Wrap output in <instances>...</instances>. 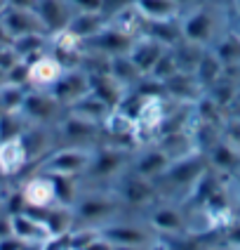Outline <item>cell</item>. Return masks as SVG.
I'll use <instances>...</instances> for the list:
<instances>
[{
	"instance_id": "1",
	"label": "cell",
	"mask_w": 240,
	"mask_h": 250,
	"mask_svg": "<svg viewBox=\"0 0 240 250\" xmlns=\"http://www.w3.org/2000/svg\"><path fill=\"white\" fill-rule=\"evenodd\" d=\"M233 10L228 2L222 0H203L179 14V33L182 41L198 45V47H212V42L222 36L224 28L231 26Z\"/></svg>"
},
{
	"instance_id": "2",
	"label": "cell",
	"mask_w": 240,
	"mask_h": 250,
	"mask_svg": "<svg viewBox=\"0 0 240 250\" xmlns=\"http://www.w3.org/2000/svg\"><path fill=\"white\" fill-rule=\"evenodd\" d=\"M137 146L132 144H120V142H99L94 144V151H92V161L87 166V172L83 175L85 184H104L109 187L118 175H123L129 161H132V153Z\"/></svg>"
},
{
	"instance_id": "3",
	"label": "cell",
	"mask_w": 240,
	"mask_h": 250,
	"mask_svg": "<svg viewBox=\"0 0 240 250\" xmlns=\"http://www.w3.org/2000/svg\"><path fill=\"white\" fill-rule=\"evenodd\" d=\"M92 151H94V144H56L45 158L36 163L33 172L83 177L92 161Z\"/></svg>"
},
{
	"instance_id": "4",
	"label": "cell",
	"mask_w": 240,
	"mask_h": 250,
	"mask_svg": "<svg viewBox=\"0 0 240 250\" xmlns=\"http://www.w3.org/2000/svg\"><path fill=\"white\" fill-rule=\"evenodd\" d=\"M109 187H111L113 196L118 198V203L127 208H151L160 198L153 182L134 175L132 170H125L123 175H118Z\"/></svg>"
},
{
	"instance_id": "5",
	"label": "cell",
	"mask_w": 240,
	"mask_h": 250,
	"mask_svg": "<svg viewBox=\"0 0 240 250\" xmlns=\"http://www.w3.org/2000/svg\"><path fill=\"white\" fill-rule=\"evenodd\" d=\"M56 142L59 144H99L104 142V127L101 123L87 121L83 116L64 111V116L55 123Z\"/></svg>"
},
{
	"instance_id": "6",
	"label": "cell",
	"mask_w": 240,
	"mask_h": 250,
	"mask_svg": "<svg viewBox=\"0 0 240 250\" xmlns=\"http://www.w3.org/2000/svg\"><path fill=\"white\" fill-rule=\"evenodd\" d=\"M64 106L52 97L50 90H36L28 87L26 99L21 104V116L26 118L31 125H55L61 116H64Z\"/></svg>"
},
{
	"instance_id": "7",
	"label": "cell",
	"mask_w": 240,
	"mask_h": 250,
	"mask_svg": "<svg viewBox=\"0 0 240 250\" xmlns=\"http://www.w3.org/2000/svg\"><path fill=\"white\" fill-rule=\"evenodd\" d=\"M169 163H172V156L158 142H151V144H144V146L134 149L127 170H132L134 175H139L144 180L155 182L169 167Z\"/></svg>"
},
{
	"instance_id": "8",
	"label": "cell",
	"mask_w": 240,
	"mask_h": 250,
	"mask_svg": "<svg viewBox=\"0 0 240 250\" xmlns=\"http://www.w3.org/2000/svg\"><path fill=\"white\" fill-rule=\"evenodd\" d=\"M50 92L64 109H69L71 104H75L83 95L90 92V73L83 66H69L64 69L61 78L50 87Z\"/></svg>"
},
{
	"instance_id": "9",
	"label": "cell",
	"mask_w": 240,
	"mask_h": 250,
	"mask_svg": "<svg viewBox=\"0 0 240 250\" xmlns=\"http://www.w3.org/2000/svg\"><path fill=\"white\" fill-rule=\"evenodd\" d=\"M19 194L24 198L26 210H47L59 206L55 194V182L50 175H42V172L28 175L24 184L19 187Z\"/></svg>"
},
{
	"instance_id": "10",
	"label": "cell",
	"mask_w": 240,
	"mask_h": 250,
	"mask_svg": "<svg viewBox=\"0 0 240 250\" xmlns=\"http://www.w3.org/2000/svg\"><path fill=\"white\" fill-rule=\"evenodd\" d=\"M132 41H134V36H127L123 31L113 28L111 24H106L90 41H85V52H92V55L111 59V57H118V55H127Z\"/></svg>"
},
{
	"instance_id": "11",
	"label": "cell",
	"mask_w": 240,
	"mask_h": 250,
	"mask_svg": "<svg viewBox=\"0 0 240 250\" xmlns=\"http://www.w3.org/2000/svg\"><path fill=\"white\" fill-rule=\"evenodd\" d=\"M10 224H12V234L19 241H24L26 246H42L52 236L47 222L38 215H33V210H21V212L10 215Z\"/></svg>"
},
{
	"instance_id": "12",
	"label": "cell",
	"mask_w": 240,
	"mask_h": 250,
	"mask_svg": "<svg viewBox=\"0 0 240 250\" xmlns=\"http://www.w3.org/2000/svg\"><path fill=\"white\" fill-rule=\"evenodd\" d=\"M0 26L7 33L10 41L19 38V36H28V33H47L42 28L36 10H21V7H10V5L0 14Z\"/></svg>"
},
{
	"instance_id": "13",
	"label": "cell",
	"mask_w": 240,
	"mask_h": 250,
	"mask_svg": "<svg viewBox=\"0 0 240 250\" xmlns=\"http://www.w3.org/2000/svg\"><path fill=\"white\" fill-rule=\"evenodd\" d=\"M64 69L66 66L47 50L40 57H36L33 62H28V85L36 90H50L61 78Z\"/></svg>"
},
{
	"instance_id": "14",
	"label": "cell",
	"mask_w": 240,
	"mask_h": 250,
	"mask_svg": "<svg viewBox=\"0 0 240 250\" xmlns=\"http://www.w3.org/2000/svg\"><path fill=\"white\" fill-rule=\"evenodd\" d=\"M167 47L163 42H158L155 38H151L148 33H139L134 36V41L127 50V57L132 59V64L139 69L141 76H146L148 71L153 69V64L158 62V57L163 55Z\"/></svg>"
},
{
	"instance_id": "15",
	"label": "cell",
	"mask_w": 240,
	"mask_h": 250,
	"mask_svg": "<svg viewBox=\"0 0 240 250\" xmlns=\"http://www.w3.org/2000/svg\"><path fill=\"white\" fill-rule=\"evenodd\" d=\"M148 224L158 229V231H163V234H179L186 229V215H184V210L172 201H165V203H153L151 208H148Z\"/></svg>"
},
{
	"instance_id": "16",
	"label": "cell",
	"mask_w": 240,
	"mask_h": 250,
	"mask_svg": "<svg viewBox=\"0 0 240 250\" xmlns=\"http://www.w3.org/2000/svg\"><path fill=\"white\" fill-rule=\"evenodd\" d=\"M28 167V153L21 137L0 142V177H19Z\"/></svg>"
},
{
	"instance_id": "17",
	"label": "cell",
	"mask_w": 240,
	"mask_h": 250,
	"mask_svg": "<svg viewBox=\"0 0 240 250\" xmlns=\"http://www.w3.org/2000/svg\"><path fill=\"white\" fill-rule=\"evenodd\" d=\"M99 234L111 246H146L151 241V234L144 231L137 224L127 222H106L99 227Z\"/></svg>"
},
{
	"instance_id": "18",
	"label": "cell",
	"mask_w": 240,
	"mask_h": 250,
	"mask_svg": "<svg viewBox=\"0 0 240 250\" xmlns=\"http://www.w3.org/2000/svg\"><path fill=\"white\" fill-rule=\"evenodd\" d=\"M132 5L146 24L177 21L182 14V7L177 5V0H132Z\"/></svg>"
},
{
	"instance_id": "19",
	"label": "cell",
	"mask_w": 240,
	"mask_h": 250,
	"mask_svg": "<svg viewBox=\"0 0 240 250\" xmlns=\"http://www.w3.org/2000/svg\"><path fill=\"white\" fill-rule=\"evenodd\" d=\"M36 14L40 19L42 28L47 33H55L59 28H66L73 10L66 0H38L36 2Z\"/></svg>"
},
{
	"instance_id": "20",
	"label": "cell",
	"mask_w": 240,
	"mask_h": 250,
	"mask_svg": "<svg viewBox=\"0 0 240 250\" xmlns=\"http://www.w3.org/2000/svg\"><path fill=\"white\" fill-rule=\"evenodd\" d=\"M90 73V92H94L99 99H104L109 106H118L129 90H125L123 85L113 78L109 69L106 71H87Z\"/></svg>"
},
{
	"instance_id": "21",
	"label": "cell",
	"mask_w": 240,
	"mask_h": 250,
	"mask_svg": "<svg viewBox=\"0 0 240 250\" xmlns=\"http://www.w3.org/2000/svg\"><path fill=\"white\" fill-rule=\"evenodd\" d=\"M224 62L219 59V57L214 55V50L212 47H205L203 50V55H200V59H198V64L193 66V78L198 81V85L203 87V92L210 87V85H214L222 76H224Z\"/></svg>"
},
{
	"instance_id": "22",
	"label": "cell",
	"mask_w": 240,
	"mask_h": 250,
	"mask_svg": "<svg viewBox=\"0 0 240 250\" xmlns=\"http://www.w3.org/2000/svg\"><path fill=\"white\" fill-rule=\"evenodd\" d=\"M106 24H109V17L104 12H73L66 28L85 42V41H90L94 33H99Z\"/></svg>"
},
{
	"instance_id": "23",
	"label": "cell",
	"mask_w": 240,
	"mask_h": 250,
	"mask_svg": "<svg viewBox=\"0 0 240 250\" xmlns=\"http://www.w3.org/2000/svg\"><path fill=\"white\" fill-rule=\"evenodd\" d=\"M66 111L75 113V116H83V118L94 121V123H104V121H106V116L113 111V106H109L104 99H99L94 92H87V95H83L75 104H71Z\"/></svg>"
},
{
	"instance_id": "24",
	"label": "cell",
	"mask_w": 240,
	"mask_h": 250,
	"mask_svg": "<svg viewBox=\"0 0 240 250\" xmlns=\"http://www.w3.org/2000/svg\"><path fill=\"white\" fill-rule=\"evenodd\" d=\"M214 55L224 62V66H240V36L228 26L222 31V36L212 42Z\"/></svg>"
},
{
	"instance_id": "25",
	"label": "cell",
	"mask_w": 240,
	"mask_h": 250,
	"mask_svg": "<svg viewBox=\"0 0 240 250\" xmlns=\"http://www.w3.org/2000/svg\"><path fill=\"white\" fill-rule=\"evenodd\" d=\"M17 55L21 57V62H33L36 57H40L42 52L50 50V33H28V36H19L10 41Z\"/></svg>"
},
{
	"instance_id": "26",
	"label": "cell",
	"mask_w": 240,
	"mask_h": 250,
	"mask_svg": "<svg viewBox=\"0 0 240 250\" xmlns=\"http://www.w3.org/2000/svg\"><path fill=\"white\" fill-rule=\"evenodd\" d=\"M109 73H111L113 78L123 85L125 90L137 87V83H139L141 78H144V76L139 73V69L132 64V59H129L127 55L111 57V59H109Z\"/></svg>"
},
{
	"instance_id": "27",
	"label": "cell",
	"mask_w": 240,
	"mask_h": 250,
	"mask_svg": "<svg viewBox=\"0 0 240 250\" xmlns=\"http://www.w3.org/2000/svg\"><path fill=\"white\" fill-rule=\"evenodd\" d=\"M31 85H17V83H0V109L2 113H14L21 111V104L26 99V92Z\"/></svg>"
},
{
	"instance_id": "28",
	"label": "cell",
	"mask_w": 240,
	"mask_h": 250,
	"mask_svg": "<svg viewBox=\"0 0 240 250\" xmlns=\"http://www.w3.org/2000/svg\"><path fill=\"white\" fill-rule=\"evenodd\" d=\"M179 62H177V57H174V50L172 47H167L163 55L158 57V62L153 64V69L146 73V78H151V81H155V83H165V81H169L174 73H179Z\"/></svg>"
},
{
	"instance_id": "29",
	"label": "cell",
	"mask_w": 240,
	"mask_h": 250,
	"mask_svg": "<svg viewBox=\"0 0 240 250\" xmlns=\"http://www.w3.org/2000/svg\"><path fill=\"white\" fill-rule=\"evenodd\" d=\"M26 125H28V121L21 116V111L2 113L0 116V142L12 139V137H21V132L26 130Z\"/></svg>"
},
{
	"instance_id": "30",
	"label": "cell",
	"mask_w": 240,
	"mask_h": 250,
	"mask_svg": "<svg viewBox=\"0 0 240 250\" xmlns=\"http://www.w3.org/2000/svg\"><path fill=\"white\" fill-rule=\"evenodd\" d=\"M73 12H104V0H66Z\"/></svg>"
},
{
	"instance_id": "31",
	"label": "cell",
	"mask_w": 240,
	"mask_h": 250,
	"mask_svg": "<svg viewBox=\"0 0 240 250\" xmlns=\"http://www.w3.org/2000/svg\"><path fill=\"white\" fill-rule=\"evenodd\" d=\"M26 246L24 241H19V238L14 236V234H10V236L0 238V250H21Z\"/></svg>"
},
{
	"instance_id": "32",
	"label": "cell",
	"mask_w": 240,
	"mask_h": 250,
	"mask_svg": "<svg viewBox=\"0 0 240 250\" xmlns=\"http://www.w3.org/2000/svg\"><path fill=\"white\" fill-rule=\"evenodd\" d=\"M12 234V224H10V215L5 212V215H0V238L10 236Z\"/></svg>"
},
{
	"instance_id": "33",
	"label": "cell",
	"mask_w": 240,
	"mask_h": 250,
	"mask_svg": "<svg viewBox=\"0 0 240 250\" xmlns=\"http://www.w3.org/2000/svg\"><path fill=\"white\" fill-rule=\"evenodd\" d=\"M38 0H7L10 7H21V10H36Z\"/></svg>"
},
{
	"instance_id": "34",
	"label": "cell",
	"mask_w": 240,
	"mask_h": 250,
	"mask_svg": "<svg viewBox=\"0 0 240 250\" xmlns=\"http://www.w3.org/2000/svg\"><path fill=\"white\" fill-rule=\"evenodd\" d=\"M203 0H177V5L182 7V12L184 10H188V7H193V5H200Z\"/></svg>"
},
{
	"instance_id": "35",
	"label": "cell",
	"mask_w": 240,
	"mask_h": 250,
	"mask_svg": "<svg viewBox=\"0 0 240 250\" xmlns=\"http://www.w3.org/2000/svg\"><path fill=\"white\" fill-rule=\"evenodd\" d=\"M231 26H233V31L240 36V14H233V17H231Z\"/></svg>"
},
{
	"instance_id": "36",
	"label": "cell",
	"mask_w": 240,
	"mask_h": 250,
	"mask_svg": "<svg viewBox=\"0 0 240 250\" xmlns=\"http://www.w3.org/2000/svg\"><path fill=\"white\" fill-rule=\"evenodd\" d=\"M113 250H146V246H113Z\"/></svg>"
},
{
	"instance_id": "37",
	"label": "cell",
	"mask_w": 240,
	"mask_h": 250,
	"mask_svg": "<svg viewBox=\"0 0 240 250\" xmlns=\"http://www.w3.org/2000/svg\"><path fill=\"white\" fill-rule=\"evenodd\" d=\"M228 5H231L233 14H240V0H228Z\"/></svg>"
},
{
	"instance_id": "38",
	"label": "cell",
	"mask_w": 240,
	"mask_h": 250,
	"mask_svg": "<svg viewBox=\"0 0 240 250\" xmlns=\"http://www.w3.org/2000/svg\"><path fill=\"white\" fill-rule=\"evenodd\" d=\"M5 10H7V0H0V14L5 12Z\"/></svg>"
}]
</instances>
